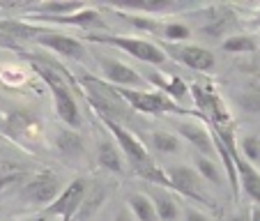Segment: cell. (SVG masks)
Returning a JSON list of instances; mask_svg holds the SVG:
<instances>
[{
    "mask_svg": "<svg viewBox=\"0 0 260 221\" xmlns=\"http://www.w3.org/2000/svg\"><path fill=\"white\" fill-rule=\"evenodd\" d=\"M32 69L40 74V79L44 81L46 88H49L51 99H53V111H55L60 122H62L67 129H74V132L81 129L83 115H81V108H79V104H76V99H74L72 88H69L67 81H64L55 69L46 67V65L32 62Z\"/></svg>",
    "mask_w": 260,
    "mask_h": 221,
    "instance_id": "1",
    "label": "cell"
},
{
    "mask_svg": "<svg viewBox=\"0 0 260 221\" xmlns=\"http://www.w3.org/2000/svg\"><path fill=\"white\" fill-rule=\"evenodd\" d=\"M94 44H104V46H113V49L122 51L124 55H132L134 60L147 65V67H161L168 62L166 53L159 49V44L150 40H141V37H132V35H99L92 33L88 37Z\"/></svg>",
    "mask_w": 260,
    "mask_h": 221,
    "instance_id": "2",
    "label": "cell"
},
{
    "mask_svg": "<svg viewBox=\"0 0 260 221\" xmlns=\"http://www.w3.org/2000/svg\"><path fill=\"white\" fill-rule=\"evenodd\" d=\"M97 118H99V115H97ZM99 120H102L104 127L111 132V136L115 138V145L120 147V152H122L124 162L134 168V173L141 171V168H145V166H152L154 162H152V157H150V150H147L145 143H143L141 138L132 132V129L122 127L120 122L108 120V118H99Z\"/></svg>",
    "mask_w": 260,
    "mask_h": 221,
    "instance_id": "3",
    "label": "cell"
},
{
    "mask_svg": "<svg viewBox=\"0 0 260 221\" xmlns=\"http://www.w3.org/2000/svg\"><path fill=\"white\" fill-rule=\"evenodd\" d=\"M115 94L127 104L129 108L138 111L145 115H164V113H187L180 104L171 102L166 94L157 92V90H124V88H113Z\"/></svg>",
    "mask_w": 260,
    "mask_h": 221,
    "instance_id": "4",
    "label": "cell"
},
{
    "mask_svg": "<svg viewBox=\"0 0 260 221\" xmlns=\"http://www.w3.org/2000/svg\"><path fill=\"white\" fill-rule=\"evenodd\" d=\"M97 62L104 74V81H106L108 85L124 88V90H152L147 85V81L143 79V74L138 72V69H134L132 65L122 62V60L97 53Z\"/></svg>",
    "mask_w": 260,
    "mask_h": 221,
    "instance_id": "5",
    "label": "cell"
},
{
    "mask_svg": "<svg viewBox=\"0 0 260 221\" xmlns=\"http://www.w3.org/2000/svg\"><path fill=\"white\" fill-rule=\"evenodd\" d=\"M159 49L166 53L168 60H175L180 62L182 67H189L193 72H212L216 65V58L210 49L205 46H198V44H191V42H184V44H159Z\"/></svg>",
    "mask_w": 260,
    "mask_h": 221,
    "instance_id": "6",
    "label": "cell"
},
{
    "mask_svg": "<svg viewBox=\"0 0 260 221\" xmlns=\"http://www.w3.org/2000/svg\"><path fill=\"white\" fill-rule=\"evenodd\" d=\"M164 175H166V180H168V189H171V192H177V194H182V196L191 198V201L210 203V198H207V194H205V182L198 177L193 166L173 164V166L164 168Z\"/></svg>",
    "mask_w": 260,
    "mask_h": 221,
    "instance_id": "7",
    "label": "cell"
},
{
    "mask_svg": "<svg viewBox=\"0 0 260 221\" xmlns=\"http://www.w3.org/2000/svg\"><path fill=\"white\" fill-rule=\"evenodd\" d=\"M60 187H62V182H60V177L55 175L53 171H40L23 182L21 196H23V201H28L30 205L49 207L51 203L58 198Z\"/></svg>",
    "mask_w": 260,
    "mask_h": 221,
    "instance_id": "8",
    "label": "cell"
},
{
    "mask_svg": "<svg viewBox=\"0 0 260 221\" xmlns=\"http://www.w3.org/2000/svg\"><path fill=\"white\" fill-rule=\"evenodd\" d=\"M88 192H90V182L85 180V177H76V180H72L67 187L58 194V198L46 207V212L53 216H60L62 221H72L74 216L79 214Z\"/></svg>",
    "mask_w": 260,
    "mask_h": 221,
    "instance_id": "9",
    "label": "cell"
},
{
    "mask_svg": "<svg viewBox=\"0 0 260 221\" xmlns=\"http://www.w3.org/2000/svg\"><path fill=\"white\" fill-rule=\"evenodd\" d=\"M175 134L187 141L191 147H196V152L203 154V157H214L216 147H214V138H212V132L207 124L203 122H193V120H177L175 122Z\"/></svg>",
    "mask_w": 260,
    "mask_h": 221,
    "instance_id": "10",
    "label": "cell"
},
{
    "mask_svg": "<svg viewBox=\"0 0 260 221\" xmlns=\"http://www.w3.org/2000/svg\"><path fill=\"white\" fill-rule=\"evenodd\" d=\"M35 42H37L42 49L51 51V53L64 55V58L85 60V55H88L83 42L72 37V35H64V33H37L35 35Z\"/></svg>",
    "mask_w": 260,
    "mask_h": 221,
    "instance_id": "11",
    "label": "cell"
},
{
    "mask_svg": "<svg viewBox=\"0 0 260 221\" xmlns=\"http://www.w3.org/2000/svg\"><path fill=\"white\" fill-rule=\"evenodd\" d=\"M83 7H85V3H74V0H44V3H37V5L28 7L25 19L51 23L55 19H64V16L76 14Z\"/></svg>",
    "mask_w": 260,
    "mask_h": 221,
    "instance_id": "12",
    "label": "cell"
},
{
    "mask_svg": "<svg viewBox=\"0 0 260 221\" xmlns=\"http://www.w3.org/2000/svg\"><path fill=\"white\" fill-rule=\"evenodd\" d=\"M154 205V212H157L159 221H177L180 219V205H177L175 196L171 194V189L166 187H157V184H150L147 192H143Z\"/></svg>",
    "mask_w": 260,
    "mask_h": 221,
    "instance_id": "13",
    "label": "cell"
},
{
    "mask_svg": "<svg viewBox=\"0 0 260 221\" xmlns=\"http://www.w3.org/2000/svg\"><path fill=\"white\" fill-rule=\"evenodd\" d=\"M97 164L104 171L113 173V175H122L124 173V157L120 152V147L115 145V141L111 138H102L97 145Z\"/></svg>",
    "mask_w": 260,
    "mask_h": 221,
    "instance_id": "14",
    "label": "cell"
},
{
    "mask_svg": "<svg viewBox=\"0 0 260 221\" xmlns=\"http://www.w3.org/2000/svg\"><path fill=\"white\" fill-rule=\"evenodd\" d=\"M55 147H58V152L62 154L64 159L69 162H76V159H83L85 154V143L83 138L79 136V132H74V129H60L58 136H55Z\"/></svg>",
    "mask_w": 260,
    "mask_h": 221,
    "instance_id": "15",
    "label": "cell"
},
{
    "mask_svg": "<svg viewBox=\"0 0 260 221\" xmlns=\"http://www.w3.org/2000/svg\"><path fill=\"white\" fill-rule=\"evenodd\" d=\"M7 127H10V132L21 134L23 138L42 136V122L28 111H12L7 115Z\"/></svg>",
    "mask_w": 260,
    "mask_h": 221,
    "instance_id": "16",
    "label": "cell"
},
{
    "mask_svg": "<svg viewBox=\"0 0 260 221\" xmlns=\"http://www.w3.org/2000/svg\"><path fill=\"white\" fill-rule=\"evenodd\" d=\"M51 23H64V25H79V28L85 30H108V23L104 21V16L99 14V10H92V7L85 5L81 12L72 16H64V19H55Z\"/></svg>",
    "mask_w": 260,
    "mask_h": 221,
    "instance_id": "17",
    "label": "cell"
},
{
    "mask_svg": "<svg viewBox=\"0 0 260 221\" xmlns=\"http://www.w3.org/2000/svg\"><path fill=\"white\" fill-rule=\"evenodd\" d=\"M193 171L198 173L205 184H212V187H223V171L221 166L210 157H203V154H196L193 157Z\"/></svg>",
    "mask_w": 260,
    "mask_h": 221,
    "instance_id": "18",
    "label": "cell"
},
{
    "mask_svg": "<svg viewBox=\"0 0 260 221\" xmlns=\"http://www.w3.org/2000/svg\"><path fill=\"white\" fill-rule=\"evenodd\" d=\"M127 210L132 212L134 221H159L152 201H150L143 192H132L129 194L127 196Z\"/></svg>",
    "mask_w": 260,
    "mask_h": 221,
    "instance_id": "19",
    "label": "cell"
},
{
    "mask_svg": "<svg viewBox=\"0 0 260 221\" xmlns=\"http://www.w3.org/2000/svg\"><path fill=\"white\" fill-rule=\"evenodd\" d=\"M150 145L159 154H180L182 138L175 132H152L150 134Z\"/></svg>",
    "mask_w": 260,
    "mask_h": 221,
    "instance_id": "20",
    "label": "cell"
},
{
    "mask_svg": "<svg viewBox=\"0 0 260 221\" xmlns=\"http://www.w3.org/2000/svg\"><path fill=\"white\" fill-rule=\"evenodd\" d=\"M221 49L226 53H255L258 51V40L253 35H231L221 42Z\"/></svg>",
    "mask_w": 260,
    "mask_h": 221,
    "instance_id": "21",
    "label": "cell"
},
{
    "mask_svg": "<svg viewBox=\"0 0 260 221\" xmlns=\"http://www.w3.org/2000/svg\"><path fill=\"white\" fill-rule=\"evenodd\" d=\"M104 201H106V192H104V187H94V192L90 189L76 216H79L81 221H90V219H92V216L99 212V207L104 205Z\"/></svg>",
    "mask_w": 260,
    "mask_h": 221,
    "instance_id": "22",
    "label": "cell"
},
{
    "mask_svg": "<svg viewBox=\"0 0 260 221\" xmlns=\"http://www.w3.org/2000/svg\"><path fill=\"white\" fill-rule=\"evenodd\" d=\"M161 37L168 44H184L191 37V28L187 23H180V21H171V23L161 25Z\"/></svg>",
    "mask_w": 260,
    "mask_h": 221,
    "instance_id": "23",
    "label": "cell"
},
{
    "mask_svg": "<svg viewBox=\"0 0 260 221\" xmlns=\"http://www.w3.org/2000/svg\"><path fill=\"white\" fill-rule=\"evenodd\" d=\"M237 147L242 150V157H244L251 166H258L260 164V136L258 134H246V136H242Z\"/></svg>",
    "mask_w": 260,
    "mask_h": 221,
    "instance_id": "24",
    "label": "cell"
},
{
    "mask_svg": "<svg viewBox=\"0 0 260 221\" xmlns=\"http://www.w3.org/2000/svg\"><path fill=\"white\" fill-rule=\"evenodd\" d=\"M237 106L249 115H260V90H246L237 94Z\"/></svg>",
    "mask_w": 260,
    "mask_h": 221,
    "instance_id": "25",
    "label": "cell"
},
{
    "mask_svg": "<svg viewBox=\"0 0 260 221\" xmlns=\"http://www.w3.org/2000/svg\"><path fill=\"white\" fill-rule=\"evenodd\" d=\"M182 216H184V221H212L210 214H205L203 210H196V207H184V212H182Z\"/></svg>",
    "mask_w": 260,
    "mask_h": 221,
    "instance_id": "26",
    "label": "cell"
},
{
    "mask_svg": "<svg viewBox=\"0 0 260 221\" xmlns=\"http://www.w3.org/2000/svg\"><path fill=\"white\" fill-rule=\"evenodd\" d=\"M113 221H134V216H132V212H129V210H127V205L118 207V212H115Z\"/></svg>",
    "mask_w": 260,
    "mask_h": 221,
    "instance_id": "27",
    "label": "cell"
},
{
    "mask_svg": "<svg viewBox=\"0 0 260 221\" xmlns=\"http://www.w3.org/2000/svg\"><path fill=\"white\" fill-rule=\"evenodd\" d=\"M228 221H251L249 210H237V212H233V214L228 216Z\"/></svg>",
    "mask_w": 260,
    "mask_h": 221,
    "instance_id": "28",
    "label": "cell"
},
{
    "mask_svg": "<svg viewBox=\"0 0 260 221\" xmlns=\"http://www.w3.org/2000/svg\"><path fill=\"white\" fill-rule=\"evenodd\" d=\"M249 216H251V221H260V205H251Z\"/></svg>",
    "mask_w": 260,
    "mask_h": 221,
    "instance_id": "29",
    "label": "cell"
},
{
    "mask_svg": "<svg viewBox=\"0 0 260 221\" xmlns=\"http://www.w3.org/2000/svg\"><path fill=\"white\" fill-rule=\"evenodd\" d=\"M28 221H42V219H28Z\"/></svg>",
    "mask_w": 260,
    "mask_h": 221,
    "instance_id": "30",
    "label": "cell"
}]
</instances>
